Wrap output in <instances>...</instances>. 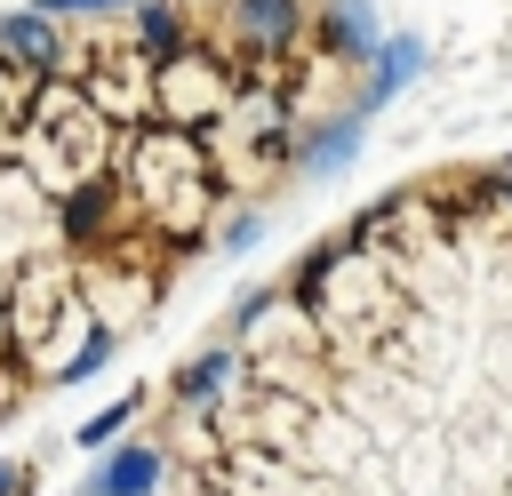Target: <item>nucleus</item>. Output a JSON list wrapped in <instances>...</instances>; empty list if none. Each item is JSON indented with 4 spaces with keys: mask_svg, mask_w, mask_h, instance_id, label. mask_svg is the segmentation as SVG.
Masks as SVG:
<instances>
[{
    "mask_svg": "<svg viewBox=\"0 0 512 496\" xmlns=\"http://www.w3.org/2000/svg\"><path fill=\"white\" fill-rule=\"evenodd\" d=\"M176 56H184V16H176L168 0H144V8H136V64L168 72Z\"/></svg>",
    "mask_w": 512,
    "mask_h": 496,
    "instance_id": "obj_10",
    "label": "nucleus"
},
{
    "mask_svg": "<svg viewBox=\"0 0 512 496\" xmlns=\"http://www.w3.org/2000/svg\"><path fill=\"white\" fill-rule=\"evenodd\" d=\"M0 56H8L24 80H80V56H72L64 24H56V16H40V8L0 16Z\"/></svg>",
    "mask_w": 512,
    "mask_h": 496,
    "instance_id": "obj_3",
    "label": "nucleus"
},
{
    "mask_svg": "<svg viewBox=\"0 0 512 496\" xmlns=\"http://www.w3.org/2000/svg\"><path fill=\"white\" fill-rule=\"evenodd\" d=\"M120 208H136L112 176H88V184H72V192H56V232H64V248H80V256H96V240H104V224L120 216Z\"/></svg>",
    "mask_w": 512,
    "mask_h": 496,
    "instance_id": "obj_5",
    "label": "nucleus"
},
{
    "mask_svg": "<svg viewBox=\"0 0 512 496\" xmlns=\"http://www.w3.org/2000/svg\"><path fill=\"white\" fill-rule=\"evenodd\" d=\"M32 8L64 24V16H104V8H120V0H32Z\"/></svg>",
    "mask_w": 512,
    "mask_h": 496,
    "instance_id": "obj_14",
    "label": "nucleus"
},
{
    "mask_svg": "<svg viewBox=\"0 0 512 496\" xmlns=\"http://www.w3.org/2000/svg\"><path fill=\"white\" fill-rule=\"evenodd\" d=\"M496 176H504V184H512V152H504V160H496Z\"/></svg>",
    "mask_w": 512,
    "mask_h": 496,
    "instance_id": "obj_17",
    "label": "nucleus"
},
{
    "mask_svg": "<svg viewBox=\"0 0 512 496\" xmlns=\"http://www.w3.org/2000/svg\"><path fill=\"white\" fill-rule=\"evenodd\" d=\"M112 352H120V328H104V320H88V336H80V344H72V352L56 360V384H88V376H96V368H104Z\"/></svg>",
    "mask_w": 512,
    "mask_h": 496,
    "instance_id": "obj_13",
    "label": "nucleus"
},
{
    "mask_svg": "<svg viewBox=\"0 0 512 496\" xmlns=\"http://www.w3.org/2000/svg\"><path fill=\"white\" fill-rule=\"evenodd\" d=\"M360 144H368V120H360V112H328L320 128H304V136L288 144V160H296L304 176H336V168H352Z\"/></svg>",
    "mask_w": 512,
    "mask_h": 496,
    "instance_id": "obj_9",
    "label": "nucleus"
},
{
    "mask_svg": "<svg viewBox=\"0 0 512 496\" xmlns=\"http://www.w3.org/2000/svg\"><path fill=\"white\" fill-rule=\"evenodd\" d=\"M112 160H120V184L136 192V208L168 216V232L184 224V208L200 216V208H208V192H216V176H208V152H200V136H192V128H168V120L120 128Z\"/></svg>",
    "mask_w": 512,
    "mask_h": 496,
    "instance_id": "obj_1",
    "label": "nucleus"
},
{
    "mask_svg": "<svg viewBox=\"0 0 512 496\" xmlns=\"http://www.w3.org/2000/svg\"><path fill=\"white\" fill-rule=\"evenodd\" d=\"M232 360H240L232 344H208V352H192V360H184V368L168 376V384H176V408H208V400L224 392V376H232Z\"/></svg>",
    "mask_w": 512,
    "mask_h": 496,
    "instance_id": "obj_11",
    "label": "nucleus"
},
{
    "mask_svg": "<svg viewBox=\"0 0 512 496\" xmlns=\"http://www.w3.org/2000/svg\"><path fill=\"white\" fill-rule=\"evenodd\" d=\"M0 496H32V464H0Z\"/></svg>",
    "mask_w": 512,
    "mask_h": 496,
    "instance_id": "obj_16",
    "label": "nucleus"
},
{
    "mask_svg": "<svg viewBox=\"0 0 512 496\" xmlns=\"http://www.w3.org/2000/svg\"><path fill=\"white\" fill-rule=\"evenodd\" d=\"M160 488H168V448H160V440L104 448L96 472L80 480V496H160Z\"/></svg>",
    "mask_w": 512,
    "mask_h": 496,
    "instance_id": "obj_4",
    "label": "nucleus"
},
{
    "mask_svg": "<svg viewBox=\"0 0 512 496\" xmlns=\"http://www.w3.org/2000/svg\"><path fill=\"white\" fill-rule=\"evenodd\" d=\"M232 104H240V88H232V72H216V56H176L168 72H152V120H168V128H216V120H232Z\"/></svg>",
    "mask_w": 512,
    "mask_h": 496,
    "instance_id": "obj_2",
    "label": "nucleus"
},
{
    "mask_svg": "<svg viewBox=\"0 0 512 496\" xmlns=\"http://www.w3.org/2000/svg\"><path fill=\"white\" fill-rule=\"evenodd\" d=\"M136 416H144V400H136V392H128V400H104V408H96V416H88V424L72 432V448L104 456L112 440H128V432H136Z\"/></svg>",
    "mask_w": 512,
    "mask_h": 496,
    "instance_id": "obj_12",
    "label": "nucleus"
},
{
    "mask_svg": "<svg viewBox=\"0 0 512 496\" xmlns=\"http://www.w3.org/2000/svg\"><path fill=\"white\" fill-rule=\"evenodd\" d=\"M384 40H392V32H384L376 0H328V8H320V56H328V64H376Z\"/></svg>",
    "mask_w": 512,
    "mask_h": 496,
    "instance_id": "obj_7",
    "label": "nucleus"
},
{
    "mask_svg": "<svg viewBox=\"0 0 512 496\" xmlns=\"http://www.w3.org/2000/svg\"><path fill=\"white\" fill-rule=\"evenodd\" d=\"M232 32L256 64H272L312 32V16H304V0H232Z\"/></svg>",
    "mask_w": 512,
    "mask_h": 496,
    "instance_id": "obj_6",
    "label": "nucleus"
},
{
    "mask_svg": "<svg viewBox=\"0 0 512 496\" xmlns=\"http://www.w3.org/2000/svg\"><path fill=\"white\" fill-rule=\"evenodd\" d=\"M416 72H424V40H416V32H392V40L376 48V64L360 72V88H352V112H360V120H376V112H384V104H392V96H400Z\"/></svg>",
    "mask_w": 512,
    "mask_h": 496,
    "instance_id": "obj_8",
    "label": "nucleus"
},
{
    "mask_svg": "<svg viewBox=\"0 0 512 496\" xmlns=\"http://www.w3.org/2000/svg\"><path fill=\"white\" fill-rule=\"evenodd\" d=\"M248 240H264V216H256V208H240V216L224 224V248H248Z\"/></svg>",
    "mask_w": 512,
    "mask_h": 496,
    "instance_id": "obj_15",
    "label": "nucleus"
}]
</instances>
